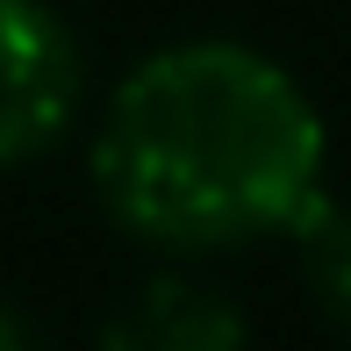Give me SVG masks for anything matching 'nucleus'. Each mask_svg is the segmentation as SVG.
<instances>
[{"mask_svg":"<svg viewBox=\"0 0 351 351\" xmlns=\"http://www.w3.org/2000/svg\"><path fill=\"white\" fill-rule=\"evenodd\" d=\"M323 115L301 79L230 36L151 51L115 86L93 136L108 215L158 251H237L294 237L323 201Z\"/></svg>","mask_w":351,"mask_h":351,"instance_id":"obj_1","label":"nucleus"},{"mask_svg":"<svg viewBox=\"0 0 351 351\" xmlns=\"http://www.w3.org/2000/svg\"><path fill=\"white\" fill-rule=\"evenodd\" d=\"M79 65L72 29L43 0H0V165L43 158L79 115Z\"/></svg>","mask_w":351,"mask_h":351,"instance_id":"obj_2","label":"nucleus"},{"mask_svg":"<svg viewBox=\"0 0 351 351\" xmlns=\"http://www.w3.org/2000/svg\"><path fill=\"white\" fill-rule=\"evenodd\" d=\"M115 344H143V351H230L244 344V315L230 308L208 287H186V280H158L136 294V308L108 330Z\"/></svg>","mask_w":351,"mask_h":351,"instance_id":"obj_3","label":"nucleus"},{"mask_svg":"<svg viewBox=\"0 0 351 351\" xmlns=\"http://www.w3.org/2000/svg\"><path fill=\"white\" fill-rule=\"evenodd\" d=\"M294 237H301V265H308L315 301L351 330V208L315 201V208L294 222Z\"/></svg>","mask_w":351,"mask_h":351,"instance_id":"obj_4","label":"nucleus"}]
</instances>
